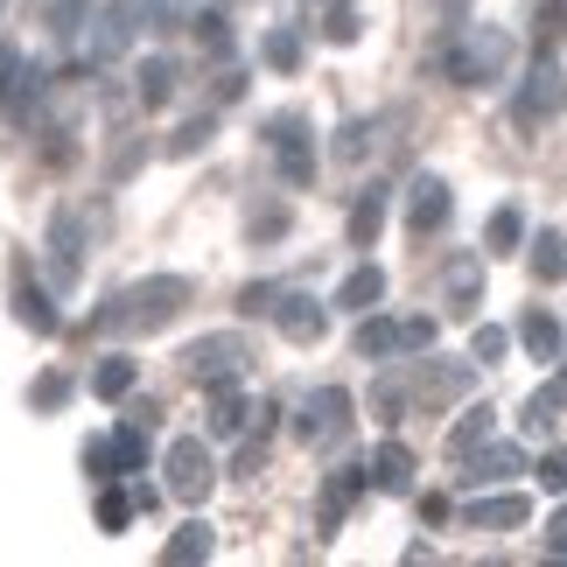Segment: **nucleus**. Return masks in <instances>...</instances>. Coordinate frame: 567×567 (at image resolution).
Masks as SVG:
<instances>
[{"label":"nucleus","instance_id":"cd10ccee","mask_svg":"<svg viewBox=\"0 0 567 567\" xmlns=\"http://www.w3.org/2000/svg\"><path fill=\"white\" fill-rule=\"evenodd\" d=\"M141 463H147V427L126 421V427L113 434V470H120V476H141Z\"/></svg>","mask_w":567,"mask_h":567},{"label":"nucleus","instance_id":"6ab92c4d","mask_svg":"<svg viewBox=\"0 0 567 567\" xmlns=\"http://www.w3.org/2000/svg\"><path fill=\"white\" fill-rule=\"evenodd\" d=\"M210 547H217L210 518H189V526H176V539L162 547V560H168V567H196V560H210Z\"/></svg>","mask_w":567,"mask_h":567},{"label":"nucleus","instance_id":"473e14b6","mask_svg":"<svg viewBox=\"0 0 567 567\" xmlns=\"http://www.w3.org/2000/svg\"><path fill=\"white\" fill-rule=\"evenodd\" d=\"M533 42H539V50H560V42H567V0H539V14H533Z\"/></svg>","mask_w":567,"mask_h":567},{"label":"nucleus","instance_id":"f8f14e48","mask_svg":"<svg viewBox=\"0 0 567 567\" xmlns=\"http://www.w3.org/2000/svg\"><path fill=\"white\" fill-rule=\"evenodd\" d=\"M455 392H470V364H449V358H427L421 372H413V400L421 406H442Z\"/></svg>","mask_w":567,"mask_h":567},{"label":"nucleus","instance_id":"dca6fc26","mask_svg":"<svg viewBox=\"0 0 567 567\" xmlns=\"http://www.w3.org/2000/svg\"><path fill=\"white\" fill-rule=\"evenodd\" d=\"M358 358H372V364H385V358H400V316H379V309H364V322H358Z\"/></svg>","mask_w":567,"mask_h":567},{"label":"nucleus","instance_id":"39448f33","mask_svg":"<svg viewBox=\"0 0 567 567\" xmlns=\"http://www.w3.org/2000/svg\"><path fill=\"white\" fill-rule=\"evenodd\" d=\"M560 105H567V78H560L554 50H539V63L526 71V84H518V99H512V120L518 126H547V120H560Z\"/></svg>","mask_w":567,"mask_h":567},{"label":"nucleus","instance_id":"4468645a","mask_svg":"<svg viewBox=\"0 0 567 567\" xmlns=\"http://www.w3.org/2000/svg\"><path fill=\"white\" fill-rule=\"evenodd\" d=\"M526 518H533V497H518V491L476 497V505H470V526H476V533H518Z\"/></svg>","mask_w":567,"mask_h":567},{"label":"nucleus","instance_id":"0eeeda50","mask_svg":"<svg viewBox=\"0 0 567 567\" xmlns=\"http://www.w3.org/2000/svg\"><path fill=\"white\" fill-rule=\"evenodd\" d=\"M267 316H274V330L288 337V343H301V351H309V343H322V337H330V309H322L316 295H280V301H274Z\"/></svg>","mask_w":567,"mask_h":567},{"label":"nucleus","instance_id":"20e7f679","mask_svg":"<svg viewBox=\"0 0 567 567\" xmlns=\"http://www.w3.org/2000/svg\"><path fill=\"white\" fill-rule=\"evenodd\" d=\"M162 476H168V497H183V505H204L210 484H217V463H210L204 434H183V442H168Z\"/></svg>","mask_w":567,"mask_h":567},{"label":"nucleus","instance_id":"ea45409f","mask_svg":"<svg viewBox=\"0 0 567 567\" xmlns=\"http://www.w3.org/2000/svg\"><path fill=\"white\" fill-rule=\"evenodd\" d=\"M210 134H217V120H210V113H204V120H183V126H176V141H168V155H196V147H204Z\"/></svg>","mask_w":567,"mask_h":567},{"label":"nucleus","instance_id":"e433bc0d","mask_svg":"<svg viewBox=\"0 0 567 567\" xmlns=\"http://www.w3.org/2000/svg\"><path fill=\"white\" fill-rule=\"evenodd\" d=\"M434 351V316H400V358Z\"/></svg>","mask_w":567,"mask_h":567},{"label":"nucleus","instance_id":"bb28decb","mask_svg":"<svg viewBox=\"0 0 567 567\" xmlns=\"http://www.w3.org/2000/svg\"><path fill=\"white\" fill-rule=\"evenodd\" d=\"M518 238H526V210H518V204L491 210V225H484V246H491V252H518Z\"/></svg>","mask_w":567,"mask_h":567},{"label":"nucleus","instance_id":"c9c22d12","mask_svg":"<svg viewBox=\"0 0 567 567\" xmlns=\"http://www.w3.org/2000/svg\"><path fill=\"white\" fill-rule=\"evenodd\" d=\"M246 231H252V246H274V238H288V204L252 210V217H246Z\"/></svg>","mask_w":567,"mask_h":567},{"label":"nucleus","instance_id":"6e6552de","mask_svg":"<svg viewBox=\"0 0 567 567\" xmlns=\"http://www.w3.org/2000/svg\"><path fill=\"white\" fill-rule=\"evenodd\" d=\"M50 274H56V288H78V274H84V217L78 210L50 217Z\"/></svg>","mask_w":567,"mask_h":567},{"label":"nucleus","instance_id":"49530a36","mask_svg":"<svg viewBox=\"0 0 567 567\" xmlns=\"http://www.w3.org/2000/svg\"><path fill=\"white\" fill-rule=\"evenodd\" d=\"M274 301H280V288H274V280H252V288H238V316H267Z\"/></svg>","mask_w":567,"mask_h":567},{"label":"nucleus","instance_id":"393cba45","mask_svg":"<svg viewBox=\"0 0 567 567\" xmlns=\"http://www.w3.org/2000/svg\"><path fill=\"white\" fill-rule=\"evenodd\" d=\"M141 385V364L134 358H99V372H92V392H99V400H126V392H134Z\"/></svg>","mask_w":567,"mask_h":567},{"label":"nucleus","instance_id":"c85d7f7f","mask_svg":"<svg viewBox=\"0 0 567 567\" xmlns=\"http://www.w3.org/2000/svg\"><path fill=\"white\" fill-rule=\"evenodd\" d=\"M533 274L547 280V288H554V280H567V238L560 231H539L533 238Z\"/></svg>","mask_w":567,"mask_h":567},{"label":"nucleus","instance_id":"79ce46f5","mask_svg":"<svg viewBox=\"0 0 567 567\" xmlns=\"http://www.w3.org/2000/svg\"><path fill=\"white\" fill-rule=\"evenodd\" d=\"M21 71H29V56L14 50V42H0V105H8L21 92Z\"/></svg>","mask_w":567,"mask_h":567},{"label":"nucleus","instance_id":"a211bd4d","mask_svg":"<svg viewBox=\"0 0 567 567\" xmlns=\"http://www.w3.org/2000/svg\"><path fill=\"white\" fill-rule=\"evenodd\" d=\"M343 231H351V246L364 252V246H379V231H385V189L372 183V189H358V204H351V225H343Z\"/></svg>","mask_w":567,"mask_h":567},{"label":"nucleus","instance_id":"7c9ffc66","mask_svg":"<svg viewBox=\"0 0 567 567\" xmlns=\"http://www.w3.org/2000/svg\"><path fill=\"white\" fill-rule=\"evenodd\" d=\"M491 421H497V413H491V406H470V413H463V421H455V427H449V455H470L476 442H491Z\"/></svg>","mask_w":567,"mask_h":567},{"label":"nucleus","instance_id":"f257e3e1","mask_svg":"<svg viewBox=\"0 0 567 567\" xmlns=\"http://www.w3.org/2000/svg\"><path fill=\"white\" fill-rule=\"evenodd\" d=\"M189 280L183 274H147V280H134V288H120L105 309L92 316V330L99 337H147V330H168L183 309H189Z\"/></svg>","mask_w":567,"mask_h":567},{"label":"nucleus","instance_id":"4be33fe9","mask_svg":"<svg viewBox=\"0 0 567 567\" xmlns=\"http://www.w3.org/2000/svg\"><path fill=\"white\" fill-rule=\"evenodd\" d=\"M134 99L147 105V113L176 99V56H147V63H141V78H134Z\"/></svg>","mask_w":567,"mask_h":567},{"label":"nucleus","instance_id":"2f4dec72","mask_svg":"<svg viewBox=\"0 0 567 567\" xmlns=\"http://www.w3.org/2000/svg\"><path fill=\"white\" fill-rule=\"evenodd\" d=\"M385 126H392V120H372V126H364V120H351V126L337 134V155H343V162H364V155L379 147V134H385Z\"/></svg>","mask_w":567,"mask_h":567},{"label":"nucleus","instance_id":"c03bdc74","mask_svg":"<svg viewBox=\"0 0 567 567\" xmlns=\"http://www.w3.org/2000/svg\"><path fill=\"white\" fill-rule=\"evenodd\" d=\"M322 35H330V42H358L364 29H358V0H337V8H330V29H322Z\"/></svg>","mask_w":567,"mask_h":567},{"label":"nucleus","instance_id":"9b49d317","mask_svg":"<svg viewBox=\"0 0 567 567\" xmlns=\"http://www.w3.org/2000/svg\"><path fill=\"white\" fill-rule=\"evenodd\" d=\"M463 463H470V484L484 491V484H505V476H526V449H512V442H476Z\"/></svg>","mask_w":567,"mask_h":567},{"label":"nucleus","instance_id":"4c0bfd02","mask_svg":"<svg viewBox=\"0 0 567 567\" xmlns=\"http://www.w3.org/2000/svg\"><path fill=\"white\" fill-rule=\"evenodd\" d=\"M189 29H196V42H204L210 56H225V50H231V21H225V14H196Z\"/></svg>","mask_w":567,"mask_h":567},{"label":"nucleus","instance_id":"37998d69","mask_svg":"<svg viewBox=\"0 0 567 567\" xmlns=\"http://www.w3.org/2000/svg\"><path fill=\"white\" fill-rule=\"evenodd\" d=\"M539 491H547V497H567V449H547V455H539Z\"/></svg>","mask_w":567,"mask_h":567},{"label":"nucleus","instance_id":"f704fd0d","mask_svg":"<svg viewBox=\"0 0 567 567\" xmlns=\"http://www.w3.org/2000/svg\"><path fill=\"white\" fill-rule=\"evenodd\" d=\"M259 56H267V71H301V35L295 29H274Z\"/></svg>","mask_w":567,"mask_h":567},{"label":"nucleus","instance_id":"2eb2a0df","mask_svg":"<svg viewBox=\"0 0 567 567\" xmlns=\"http://www.w3.org/2000/svg\"><path fill=\"white\" fill-rule=\"evenodd\" d=\"M14 316L29 322L35 337H56V330H63V322H56V301H50V295H42L35 280H29V267H14Z\"/></svg>","mask_w":567,"mask_h":567},{"label":"nucleus","instance_id":"a19ab883","mask_svg":"<svg viewBox=\"0 0 567 567\" xmlns=\"http://www.w3.org/2000/svg\"><path fill=\"white\" fill-rule=\"evenodd\" d=\"M63 400H71V379H63V372H42V379L29 385V406H42V413L63 406Z\"/></svg>","mask_w":567,"mask_h":567},{"label":"nucleus","instance_id":"aec40b11","mask_svg":"<svg viewBox=\"0 0 567 567\" xmlns=\"http://www.w3.org/2000/svg\"><path fill=\"white\" fill-rule=\"evenodd\" d=\"M364 476H372L379 491H406V484H413V449H406V442H379V449H372V470H364Z\"/></svg>","mask_w":567,"mask_h":567},{"label":"nucleus","instance_id":"9d476101","mask_svg":"<svg viewBox=\"0 0 567 567\" xmlns=\"http://www.w3.org/2000/svg\"><path fill=\"white\" fill-rule=\"evenodd\" d=\"M406 225L421 231V238L449 225V183H442V176H413V183H406Z\"/></svg>","mask_w":567,"mask_h":567},{"label":"nucleus","instance_id":"09e8293b","mask_svg":"<svg viewBox=\"0 0 567 567\" xmlns=\"http://www.w3.org/2000/svg\"><path fill=\"white\" fill-rule=\"evenodd\" d=\"M547 554H567V505L554 512V526H547Z\"/></svg>","mask_w":567,"mask_h":567},{"label":"nucleus","instance_id":"f3484780","mask_svg":"<svg viewBox=\"0 0 567 567\" xmlns=\"http://www.w3.org/2000/svg\"><path fill=\"white\" fill-rule=\"evenodd\" d=\"M442 295H449V309H476V295H484V252H463V259H449V274H442Z\"/></svg>","mask_w":567,"mask_h":567},{"label":"nucleus","instance_id":"b1692460","mask_svg":"<svg viewBox=\"0 0 567 567\" xmlns=\"http://www.w3.org/2000/svg\"><path fill=\"white\" fill-rule=\"evenodd\" d=\"M554 413H567V372H554V379L526 400V434H547V427H554Z\"/></svg>","mask_w":567,"mask_h":567},{"label":"nucleus","instance_id":"5701e85b","mask_svg":"<svg viewBox=\"0 0 567 567\" xmlns=\"http://www.w3.org/2000/svg\"><path fill=\"white\" fill-rule=\"evenodd\" d=\"M518 343H526V351H533L539 364H554V358H560V343H567V330H560V322H554L547 309H533L526 322H518Z\"/></svg>","mask_w":567,"mask_h":567},{"label":"nucleus","instance_id":"ddd939ff","mask_svg":"<svg viewBox=\"0 0 567 567\" xmlns=\"http://www.w3.org/2000/svg\"><path fill=\"white\" fill-rule=\"evenodd\" d=\"M364 484H372L364 470H330V476H322V512H316V526H322V533H337V526H343V512L358 505V491H364Z\"/></svg>","mask_w":567,"mask_h":567},{"label":"nucleus","instance_id":"a18cd8bd","mask_svg":"<svg viewBox=\"0 0 567 567\" xmlns=\"http://www.w3.org/2000/svg\"><path fill=\"white\" fill-rule=\"evenodd\" d=\"M84 476H92V484H113V442H84Z\"/></svg>","mask_w":567,"mask_h":567},{"label":"nucleus","instance_id":"72a5a7b5","mask_svg":"<svg viewBox=\"0 0 567 567\" xmlns=\"http://www.w3.org/2000/svg\"><path fill=\"white\" fill-rule=\"evenodd\" d=\"M99 526L105 533H126V526H134V491H113V484H105L99 491Z\"/></svg>","mask_w":567,"mask_h":567},{"label":"nucleus","instance_id":"c756f323","mask_svg":"<svg viewBox=\"0 0 567 567\" xmlns=\"http://www.w3.org/2000/svg\"><path fill=\"white\" fill-rule=\"evenodd\" d=\"M274 155H280V176H288V189H309V183H316V147H309V134L288 141V147H274Z\"/></svg>","mask_w":567,"mask_h":567},{"label":"nucleus","instance_id":"f03ea898","mask_svg":"<svg viewBox=\"0 0 567 567\" xmlns=\"http://www.w3.org/2000/svg\"><path fill=\"white\" fill-rule=\"evenodd\" d=\"M505 63H512V35L484 21V29H463V42H449V50H442V78L449 84H491Z\"/></svg>","mask_w":567,"mask_h":567},{"label":"nucleus","instance_id":"423d86ee","mask_svg":"<svg viewBox=\"0 0 567 567\" xmlns=\"http://www.w3.org/2000/svg\"><path fill=\"white\" fill-rule=\"evenodd\" d=\"M295 434L309 442L316 455H330V449H343V434H351V392L343 385H322L309 406H301V421H295Z\"/></svg>","mask_w":567,"mask_h":567},{"label":"nucleus","instance_id":"a878e982","mask_svg":"<svg viewBox=\"0 0 567 567\" xmlns=\"http://www.w3.org/2000/svg\"><path fill=\"white\" fill-rule=\"evenodd\" d=\"M379 301H385V274L379 267H358L351 280H343V288H337V309H379Z\"/></svg>","mask_w":567,"mask_h":567},{"label":"nucleus","instance_id":"de8ad7c7","mask_svg":"<svg viewBox=\"0 0 567 567\" xmlns=\"http://www.w3.org/2000/svg\"><path fill=\"white\" fill-rule=\"evenodd\" d=\"M259 463H267V434H259V442H246V449H238V476H252Z\"/></svg>","mask_w":567,"mask_h":567},{"label":"nucleus","instance_id":"58836bf2","mask_svg":"<svg viewBox=\"0 0 567 567\" xmlns=\"http://www.w3.org/2000/svg\"><path fill=\"white\" fill-rule=\"evenodd\" d=\"M505 351H512V337L497 330V322H484V330L470 337V358H476V364H497V358H505Z\"/></svg>","mask_w":567,"mask_h":567},{"label":"nucleus","instance_id":"1a4fd4ad","mask_svg":"<svg viewBox=\"0 0 567 567\" xmlns=\"http://www.w3.org/2000/svg\"><path fill=\"white\" fill-rule=\"evenodd\" d=\"M126 21H141V14H134V0H120V8H99V14H92V35H84V63H92V71H99V63H113V56L126 50V35H134Z\"/></svg>","mask_w":567,"mask_h":567},{"label":"nucleus","instance_id":"412c9836","mask_svg":"<svg viewBox=\"0 0 567 567\" xmlns=\"http://www.w3.org/2000/svg\"><path fill=\"white\" fill-rule=\"evenodd\" d=\"M252 427V400L238 385H210V434H246Z\"/></svg>","mask_w":567,"mask_h":567},{"label":"nucleus","instance_id":"7ed1b4c3","mask_svg":"<svg viewBox=\"0 0 567 567\" xmlns=\"http://www.w3.org/2000/svg\"><path fill=\"white\" fill-rule=\"evenodd\" d=\"M183 364H189V379L196 385H238L246 379V364H252V343L238 337V330H217V337H204V343H189L183 351Z\"/></svg>","mask_w":567,"mask_h":567}]
</instances>
